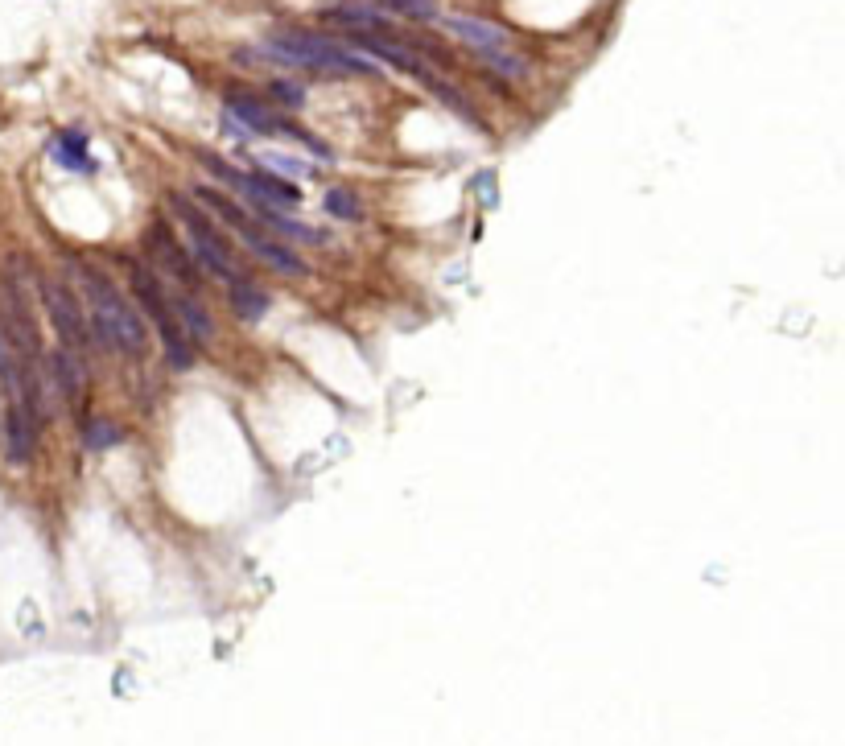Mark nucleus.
<instances>
[{
  "label": "nucleus",
  "mask_w": 845,
  "mask_h": 746,
  "mask_svg": "<svg viewBox=\"0 0 845 746\" xmlns=\"http://www.w3.org/2000/svg\"><path fill=\"white\" fill-rule=\"evenodd\" d=\"M198 161L207 165V169H211V174H215L223 186L240 190L248 202H268V207H285V211L301 207V190H297L289 178H281V174H268L264 165H252V169H235L231 161H223V157H215V153H198Z\"/></svg>",
  "instance_id": "obj_6"
},
{
  "label": "nucleus",
  "mask_w": 845,
  "mask_h": 746,
  "mask_svg": "<svg viewBox=\"0 0 845 746\" xmlns=\"http://www.w3.org/2000/svg\"><path fill=\"white\" fill-rule=\"evenodd\" d=\"M322 207H326V215H334V219H347V223L363 219L359 198H355L347 186H330V190H326V198H322Z\"/></svg>",
  "instance_id": "obj_17"
},
{
  "label": "nucleus",
  "mask_w": 845,
  "mask_h": 746,
  "mask_svg": "<svg viewBox=\"0 0 845 746\" xmlns=\"http://www.w3.org/2000/svg\"><path fill=\"white\" fill-rule=\"evenodd\" d=\"M120 429L112 425V421H99V417H87L83 421V446L87 450H108V446H116L120 442Z\"/></svg>",
  "instance_id": "obj_18"
},
{
  "label": "nucleus",
  "mask_w": 845,
  "mask_h": 746,
  "mask_svg": "<svg viewBox=\"0 0 845 746\" xmlns=\"http://www.w3.org/2000/svg\"><path fill=\"white\" fill-rule=\"evenodd\" d=\"M38 421H33L21 404H13L9 400V409H5V454H9V462H29L33 458V446H38Z\"/></svg>",
  "instance_id": "obj_13"
},
{
  "label": "nucleus",
  "mask_w": 845,
  "mask_h": 746,
  "mask_svg": "<svg viewBox=\"0 0 845 746\" xmlns=\"http://www.w3.org/2000/svg\"><path fill=\"white\" fill-rule=\"evenodd\" d=\"M42 305H46V318H50V326H54L58 347L83 359V355L95 347V338H91V326H87L83 301L71 293V285L46 277V281H42Z\"/></svg>",
  "instance_id": "obj_7"
},
{
  "label": "nucleus",
  "mask_w": 845,
  "mask_h": 746,
  "mask_svg": "<svg viewBox=\"0 0 845 746\" xmlns=\"http://www.w3.org/2000/svg\"><path fill=\"white\" fill-rule=\"evenodd\" d=\"M194 198H198V202H207L211 215H215V219H223L231 231H240L244 248H248L256 260H264L268 268H277V273H289V277H310L306 256H301L293 244H285L281 235H273L268 227H260V223L248 215V207H240L235 198H227V194H219V190H211V186H198V190H194Z\"/></svg>",
  "instance_id": "obj_3"
},
{
  "label": "nucleus",
  "mask_w": 845,
  "mask_h": 746,
  "mask_svg": "<svg viewBox=\"0 0 845 746\" xmlns=\"http://www.w3.org/2000/svg\"><path fill=\"white\" fill-rule=\"evenodd\" d=\"M79 285H83V305H87V318H91V338L99 347H108L116 355H145L149 347V326L141 318V310L132 305L128 293H120V285L95 264L79 268Z\"/></svg>",
  "instance_id": "obj_1"
},
{
  "label": "nucleus",
  "mask_w": 845,
  "mask_h": 746,
  "mask_svg": "<svg viewBox=\"0 0 845 746\" xmlns=\"http://www.w3.org/2000/svg\"><path fill=\"white\" fill-rule=\"evenodd\" d=\"M169 207H174V219L182 223V231H186V240H190V256H194V264H202L207 273H215L223 285H231V281H240V277H248L244 268H240V260H235V252H231V244H227V235L202 215L194 202H186L182 194H174L169 198Z\"/></svg>",
  "instance_id": "obj_5"
},
{
  "label": "nucleus",
  "mask_w": 845,
  "mask_h": 746,
  "mask_svg": "<svg viewBox=\"0 0 845 746\" xmlns=\"http://www.w3.org/2000/svg\"><path fill=\"white\" fill-rule=\"evenodd\" d=\"M42 380L66 400V404H79V396H83V380H87V371H83V359L79 355H71V351H50V355H42Z\"/></svg>",
  "instance_id": "obj_11"
},
{
  "label": "nucleus",
  "mask_w": 845,
  "mask_h": 746,
  "mask_svg": "<svg viewBox=\"0 0 845 746\" xmlns=\"http://www.w3.org/2000/svg\"><path fill=\"white\" fill-rule=\"evenodd\" d=\"M326 25H338V29H347V33H380V38H396V29L388 21L384 9H371V5H351V0H343V5H330L318 13Z\"/></svg>",
  "instance_id": "obj_10"
},
{
  "label": "nucleus",
  "mask_w": 845,
  "mask_h": 746,
  "mask_svg": "<svg viewBox=\"0 0 845 746\" xmlns=\"http://www.w3.org/2000/svg\"><path fill=\"white\" fill-rule=\"evenodd\" d=\"M458 42H466L475 54H487V50H512V38H507V29L483 21V17H446L442 21Z\"/></svg>",
  "instance_id": "obj_12"
},
{
  "label": "nucleus",
  "mask_w": 845,
  "mask_h": 746,
  "mask_svg": "<svg viewBox=\"0 0 845 746\" xmlns=\"http://www.w3.org/2000/svg\"><path fill=\"white\" fill-rule=\"evenodd\" d=\"M227 301H231V310H235V318L240 322H260L264 314H268V293L252 281V277H240V281H231L227 285Z\"/></svg>",
  "instance_id": "obj_16"
},
{
  "label": "nucleus",
  "mask_w": 845,
  "mask_h": 746,
  "mask_svg": "<svg viewBox=\"0 0 845 746\" xmlns=\"http://www.w3.org/2000/svg\"><path fill=\"white\" fill-rule=\"evenodd\" d=\"M223 108H227V120H235L240 128H248V132H256V137H285V116L281 112H273L264 104V99H256L252 91H227L223 95Z\"/></svg>",
  "instance_id": "obj_9"
},
{
  "label": "nucleus",
  "mask_w": 845,
  "mask_h": 746,
  "mask_svg": "<svg viewBox=\"0 0 845 746\" xmlns=\"http://www.w3.org/2000/svg\"><path fill=\"white\" fill-rule=\"evenodd\" d=\"M145 256H149V268H153V273H165L182 293H198V285H202L198 264H194V256L186 252V244L178 240L174 231H169L165 219H153V223L145 227Z\"/></svg>",
  "instance_id": "obj_8"
},
{
  "label": "nucleus",
  "mask_w": 845,
  "mask_h": 746,
  "mask_svg": "<svg viewBox=\"0 0 845 746\" xmlns=\"http://www.w3.org/2000/svg\"><path fill=\"white\" fill-rule=\"evenodd\" d=\"M169 301H174V314H178V322L186 326V334L194 338V343H211L215 338V322H211V314H207V305L198 301V293H169Z\"/></svg>",
  "instance_id": "obj_15"
},
{
  "label": "nucleus",
  "mask_w": 845,
  "mask_h": 746,
  "mask_svg": "<svg viewBox=\"0 0 845 746\" xmlns=\"http://www.w3.org/2000/svg\"><path fill=\"white\" fill-rule=\"evenodd\" d=\"M124 268H128L132 297H137V305L145 310V318L157 326V338H161V351H165L169 367L186 371V367L194 363V338H190L186 326L178 322L174 301H169V289L161 285V277L153 273V268L141 264V260H124Z\"/></svg>",
  "instance_id": "obj_4"
},
{
  "label": "nucleus",
  "mask_w": 845,
  "mask_h": 746,
  "mask_svg": "<svg viewBox=\"0 0 845 746\" xmlns=\"http://www.w3.org/2000/svg\"><path fill=\"white\" fill-rule=\"evenodd\" d=\"M260 165L268 169V174H289V178H310V165L306 161H297V157H285V153H264Z\"/></svg>",
  "instance_id": "obj_20"
},
{
  "label": "nucleus",
  "mask_w": 845,
  "mask_h": 746,
  "mask_svg": "<svg viewBox=\"0 0 845 746\" xmlns=\"http://www.w3.org/2000/svg\"><path fill=\"white\" fill-rule=\"evenodd\" d=\"M50 157L62 165V169H71V174H95V157H91V141H87V132L79 128H62L50 137Z\"/></svg>",
  "instance_id": "obj_14"
},
{
  "label": "nucleus",
  "mask_w": 845,
  "mask_h": 746,
  "mask_svg": "<svg viewBox=\"0 0 845 746\" xmlns=\"http://www.w3.org/2000/svg\"><path fill=\"white\" fill-rule=\"evenodd\" d=\"M273 99L285 104V108H301V104H306V87L293 83V79H277L273 83Z\"/></svg>",
  "instance_id": "obj_21"
},
{
  "label": "nucleus",
  "mask_w": 845,
  "mask_h": 746,
  "mask_svg": "<svg viewBox=\"0 0 845 746\" xmlns=\"http://www.w3.org/2000/svg\"><path fill=\"white\" fill-rule=\"evenodd\" d=\"M264 58H277L285 66H306V71H318V75H330V79L380 75V66L367 54L334 42V38H322V33H310V29H277L273 38H268Z\"/></svg>",
  "instance_id": "obj_2"
},
{
  "label": "nucleus",
  "mask_w": 845,
  "mask_h": 746,
  "mask_svg": "<svg viewBox=\"0 0 845 746\" xmlns=\"http://www.w3.org/2000/svg\"><path fill=\"white\" fill-rule=\"evenodd\" d=\"M388 13L413 17V21H437V0H380Z\"/></svg>",
  "instance_id": "obj_19"
}]
</instances>
